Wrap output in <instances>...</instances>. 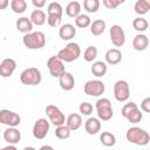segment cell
<instances>
[{
    "instance_id": "b9f144b4",
    "label": "cell",
    "mask_w": 150,
    "mask_h": 150,
    "mask_svg": "<svg viewBox=\"0 0 150 150\" xmlns=\"http://www.w3.org/2000/svg\"><path fill=\"white\" fill-rule=\"evenodd\" d=\"M4 149H12V150H16V146H15V144H8V145H6Z\"/></svg>"
},
{
    "instance_id": "ba28073f",
    "label": "cell",
    "mask_w": 150,
    "mask_h": 150,
    "mask_svg": "<svg viewBox=\"0 0 150 150\" xmlns=\"http://www.w3.org/2000/svg\"><path fill=\"white\" fill-rule=\"evenodd\" d=\"M83 90H84V94H87L88 96L97 97L104 93L105 86L101 80H89L86 82Z\"/></svg>"
},
{
    "instance_id": "83f0119b",
    "label": "cell",
    "mask_w": 150,
    "mask_h": 150,
    "mask_svg": "<svg viewBox=\"0 0 150 150\" xmlns=\"http://www.w3.org/2000/svg\"><path fill=\"white\" fill-rule=\"evenodd\" d=\"M100 141L104 146H112L116 144V137L109 131H103L100 135Z\"/></svg>"
},
{
    "instance_id": "e0dca14e",
    "label": "cell",
    "mask_w": 150,
    "mask_h": 150,
    "mask_svg": "<svg viewBox=\"0 0 150 150\" xmlns=\"http://www.w3.org/2000/svg\"><path fill=\"white\" fill-rule=\"evenodd\" d=\"M59 84H60V87H61L63 90L69 91V90H71V89L74 88V86H75V79H74V76H73L70 73L64 71V73L59 77Z\"/></svg>"
},
{
    "instance_id": "d590c367",
    "label": "cell",
    "mask_w": 150,
    "mask_h": 150,
    "mask_svg": "<svg viewBox=\"0 0 150 150\" xmlns=\"http://www.w3.org/2000/svg\"><path fill=\"white\" fill-rule=\"evenodd\" d=\"M79 110H80V112H81L82 115L89 116V115L93 112L94 107H93V104L89 103V102H82V103L80 104V107H79Z\"/></svg>"
},
{
    "instance_id": "74e56055",
    "label": "cell",
    "mask_w": 150,
    "mask_h": 150,
    "mask_svg": "<svg viewBox=\"0 0 150 150\" xmlns=\"http://www.w3.org/2000/svg\"><path fill=\"white\" fill-rule=\"evenodd\" d=\"M103 5L109 9H115L120 6L117 0H103Z\"/></svg>"
},
{
    "instance_id": "30bf717a",
    "label": "cell",
    "mask_w": 150,
    "mask_h": 150,
    "mask_svg": "<svg viewBox=\"0 0 150 150\" xmlns=\"http://www.w3.org/2000/svg\"><path fill=\"white\" fill-rule=\"evenodd\" d=\"M45 111H46L47 116L49 117V122H50L53 125L57 127V125L64 124V122H66V117H64L63 112H62L56 105L49 104V105L46 107Z\"/></svg>"
},
{
    "instance_id": "ee69618b",
    "label": "cell",
    "mask_w": 150,
    "mask_h": 150,
    "mask_svg": "<svg viewBox=\"0 0 150 150\" xmlns=\"http://www.w3.org/2000/svg\"><path fill=\"white\" fill-rule=\"evenodd\" d=\"M117 1H118V4H120V5H121V4H124V2H125V0H117Z\"/></svg>"
},
{
    "instance_id": "8d00e7d4",
    "label": "cell",
    "mask_w": 150,
    "mask_h": 150,
    "mask_svg": "<svg viewBox=\"0 0 150 150\" xmlns=\"http://www.w3.org/2000/svg\"><path fill=\"white\" fill-rule=\"evenodd\" d=\"M135 108H137V104L135 103V102H129V103H125L123 107H122V110H121V115L123 116V117H125L132 109H135Z\"/></svg>"
},
{
    "instance_id": "7c38bea8",
    "label": "cell",
    "mask_w": 150,
    "mask_h": 150,
    "mask_svg": "<svg viewBox=\"0 0 150 150\" xmlns=\"http://www.w3.org/2000/svg\"><path fill=\"white\" fill-rule=\"evenodd\" d=\"M109 35L115 47H122L125 43V33L120 25H112L109 29Z\"/></svg>"
},
{
    "instance_id": "3957f363",
    "label": "cell",
    "mask_w": 150,
    "mask_h": 150,
    "mask_svg": "<svg viewBox=\"0 0 150 150\" xmlns=\"http://www.w3.org/2000/svg\"><path fill=\"white\" fill-rule=\"evenodd\" d=\"M81 55V48L79 46V43L76 42H69L64 48H62L59 54L56 55L60 60H62L63 62H73L75 60H77Z\"/></svg>"
},
{
    "instance_id": "2e32d148",
    "label": "cell",
    "mask_w": 150,
    "mask_h": 150,
    "mask_svg": "<svg viewBox=\"0 0 150 150\" xmlns=\"http://www.w3.org/2000/svg\"><path fill=\"white\" fill-rule=\"evenodd\" d=\"M75 35H76V28L71 23H64L59 28V36L63 41L71 40L73 38H75Z\"/></svg>"
},
{
    "instance_id": "4fadbf2b",
    "label": "cell",
    "mask_w": 150,
    "mask_h": 150,
    "mask_svg": "<svg viewBox=\"0 0 150 150\" xmlns=\"http://www.w3.org/2000/svg\"><path fill=\"white\" fill-rule=\"evenodd\" d=\"M49 131V122L46 118H39L33 125V136L36 139H43Z\"/></svg>"
},
{
    "instance_id": "52a82bcc",
    "label": "cell",
    "mask_w": 150,
    "mask_h": 150,
    "mask_svg": "<svg viewBox=\"0 0 150 150\" xmlns=\"http://www.w3.org/2000/svg\"><path fill=\"white\" fill-rule=\"evenodd\" d=\"M114 97L118 102H125L130 97V88L127 81L118 80L114 84Z\"/></svg>"
},
{
    "instance_id": "277c9868",
    "label": "cell",
    "mask_w": 150,
    "mask_h": 150,
    "mask_svg": "<svg viewBox=\"0 0 150 150\" xmlns=\"http://www.w3.org/2000/svg\"><path fill=\"white\" fill-rule=\"evenodd\" d=\"M47 22L50 27H57L61 23L62 20V14H63V8L61 4L53 1L48 5L47 7Z\"/></svg>"
},
{
    "instance_id": "f1b7e54d",
    "label": "cell",
    "mask_w": 150,
    "mask_h": 150,
    "mask_svg": "<svg viewBox=\"0 0 150 150\" xmlns=\"http://www.w3.org/2000/svg\"><path fill=\"white\" fill-rule=\"evenodd\" d=\"M11 8L14 13L21 14V13L26 12L27 2H26V0H12L11 1Z\"/></svg>"
},
{
    "instance_id": "7402d4cb",
    "label": "cell",
    "mask_w": 150,
    "mask_h": 150,
    "mask_svg": "<svg viewBox=\"0 0 150 150\" xmlns=\"http://www.w3.org/2000/svg\"><path fill=\"white\" fill-rule=\"evenodd\" d=\"M15 26H16V29H18L19 32L26 34V33L32 32L34 25L32 23L30 19H28V18H26V16H22V18H20V19L16 20Z\"/></svg>"
},
{
    "instance_id": "9c48e42d",
    "label": "cell",
    "mask_w": 150,
    "mask_h": 150,
    "mask_svg": "<svg viewBox=\"0 0 150 150\" xmlns=\"http://www.w3.org/2000/svg\"><path fill=\"white\" fill-rule=\"evenodd\" d=\"M47 67H48V70L50 73V75L53 77H60L64 71H66V68H64V62L62 60H60L56 55L54 56H50L47 61Z\"/></svg>"
},
{
    "instance_id": "8fae6325",
    "label": "cell",
    "mask_w": 150,
    "mask_h": 150,
    "mask_svg": "<svg viewBox=\"0 0 150 150\" xmlns=\"http://www.w3.org/2000/svg\"><path fill=\"white\" fill-rule=\"evenodd\" d=\"M21 122V117L19 114L8 110V109H1L0 110V123L7 127H18Z\"/></svg>"
},
{
    "instance_id": "f546056e",
    "label": "cell",
    "mask_w": 150,
    "mask_h": 150,
    "mask_svg": "<svg viewBox=\"0 0 150 150\" xmlns=\"http://www.w3.org/2000/svg\"><path fill=\"white\" fill-rule=\"evenodd\" d=\"M70 132H71V130H70L66 124L57 125L56 129H55V136H56L59 139H67V138H69Z\"/></svg>"
},
{
    "instance_id": "d6986e66",
    "label": "cell",
    "mask_w": 150,
    "mask_h": 150,
    "mask_svg": "<svg viewBox=\"0 0 150 150\" xmlns=\"http://www.w3.org/2000/svg\"><path fill=\"white\" fill-rule=\"evenodd\" d=\"M105 61L108 64L115 66L122 61V53L118 48H111L105 53Z\"/></svg>"
},
{
    "instance_id": "d6a6232c",
    "label": "cell",
    "mask_w": 150,
    "mask_h": 150,
    "mask_svg": "<svg viewBox=\"0 0 150 150\" xmlns=\"http://www.w3.org/2000/svg\"><path fill=\"white\" fill-rule=\"evenodd\" d=\"M74 19H75V25L79 28H87L90 26V22H91L90 18L88 15H84V14H79Z\"/></svg>"
},
{
    "instance_id": "8992f818",
    "label": "cell",
    "mask_w": 150,
    "mask_h": 150,
    "mask_svg": "<svg viewBox=\"0 0 150 150\" xmlns=\"http://www.w3.org/2000/svg\"><path fill=\"white\" fill-rule=\"evenodd\" d=\"M95 108H96L97 116L101 121H109L112 118L114 111H112V105H111V102L109 98L102 97V98L97 100Z\"/></svg>"
},
{
    "instance_id": "ac0fdd59",
    "label": "cell",
    "mask_w": 150,
    "mask_h": 150,
    "mask_svg": "<svg viewBox=\"0 0 150 150\" xmlns=\"http://www.w3.org/2000/svg\"><path fill=\"white\" fill-rule=\"evenodd\" d=\"M86 132L89 135H96L101 130V120L96 117H89L84 123Z\"/></svg>"
},
{
    "instance_id": "44dd1931",
    "label": "cell",
    "mask_w": 150,
    "mask_h": 150,
    "mask_svg": "<svg viewBox=\"0 0 150 150\" xmlns=\"http://www.w3.org/2000/svg\"><path fill=\"white\" fill-rule=\"evenodd\" d=\"M64 123H66V125H67L71 131H75V130L80 129L81 125H82V116H81L80 114L73 112V114H70V115L67 117V120H66Z\"/></svg>"
},
{
    "instance_id": "5bb4252c",
    "label": "cell",
    "mask_w": 150,
    "mask_h": 150,
    "mask_svg": "<svg viewBox=\"0 0 150 150\" xmlns=\"http://www.w3.org/2000/svg\"><path fill=\"white\" fill-rule=\"evenodd\" d=\"M16 69V62L15 60L7 57L4 59L2 62L0 63V76L1 77H11L13 73Z\"/></svg>"
},
{
    "instance_id": "6da1fadb",
    "label": "cell",
    "mask_w": 150,
    "mask_h": 150,
    "mask_svg": "<svg viewBox=\"0 0 150 150\" xmlns=\"http://www.w3.org/2000/svg\"><path fill=\"white\" fill-rule=\"evenodd\" d=\"M127 141L136 144V145H146L150 141V135L148 131H145L144 129L139 128V127H131L127 130L125 134Z\"/></svg>"
},
{
    "instance_id": "ffe728a7",
    "label": "cell",
    "mask_w": 150,
    "mask_h": 150,
    "mask_svg": "<svg viewBox=\"0 0 150 150\" xmlns=\"http://www.w3.org/2000/svg\"><path fill=\"white\" fill-rule=\"evenodd\" d=\"M148 46H149V39L145 34H137L132 39V47H134V49H136L138 52L145 50L148 48Z\"/></svg>"
},
{
    "instance_id": "603a6c76",
    "label": "cell",
    "mask_w": 150,
    "mask_h": 150,
    "mask_svg": "<svg viewBox=\"0 0 150 150\" xmlns=\"http://www.w3.org/2000/svg\"><path fill=\"white\" fill-rule=\"evenodd\" d=\"M30 21L33 25L35 26H42L46 23V20H47V16H46V13L42 11V9H34L30 14Z\"/></svg>"
},
{
    "instance_id": "836d02e7",
    "label": "cell",
    "mask_w": 150,
    "mask_h": 150,
    "mask_svg": "<svg viewBox=\"0 0 150 150\" xmlns=\"http://www.w3.org/2000/svg\"><path fill=\"white\" fill-rule=\"evenodd\" d=\"M125 118H127L130 123H138V122H141V121H142L143 115H142L141 110H139V109H138V107H137V108L132 109V110H131V111L125 116Z\"/></svg>"
},
{
    "instance_id": "1f68e13d",
    "label": "cell",
    "mask_w": 150,
    "mask_h": 150,
    "mask_svg": "<svg viewBox=\"0 0 150 150\" xmlns=\"http://www.w3.org/2000/svg\"><path fill=\"white\" fill-rule=\"evenodd\" d=\"M83 7L88 13H96L100 9V0H83Z\"/></svg>"
},
{
    "instance_id": "e575fe53",
    "label": "cell",
    "mask_w": 150,
    "mask_h": 150,
    "mask_svg": "<svg viewBox=\"0 0 150 150\" xmlns=\"http://www.w3.org/2000/svg\"><path fill=\"white\" fill-rule=\"evenodd\" d=\"M97 56V48L95 46H88L84 50L83 54V59L87 62H93Z\"/></svg>"
},
{
    "instance_id": "9a60e30c",
    "label": "cell",
    "mask_w": 150,
    "mask_h": 150,
    "mask_svg": "<svg viewBox=\"0 0 150 150\" xmlns=\"http://www.w3.org/2000/svg\"><path fill=\"white\" fill-rule=\"evenodd\" d=\"M4 139L8 144H16L21 139V132L16 129V127H8L4 131Z\"/></svg>"
},
{
    "instance_id": "4dcf8cb0",
    "label": "cell",
    "mask_w": 150,
    "mask_h": 150,
    "mask_svg": "<svg viewBox=\"0 0 150 150\" xmlns=\"http://www.w3.org/2000/svg\"><path fill=\"white\" fill-rule=\"evenodd\" d=\"M132 27L137 30V32H145L149 27V22L146 21V19L142 18V16H138L136 19H134L132 21Z\"/></svg>"
},
{
    "instance_id": "d4e9b609",
    "label": "cell",
    "mask_w": 150,
    "mask_h": 150,
    "mask_svg": "<svg viewBox=\"0 0 150 150\" xmlns=\"http://www.w3.org/2000/svg\"><path fill=\"white\" fill-rule=\"evenodd\" d=\"M90 70H91L93 75H95L97 77H101V76L105 75V73L108 70V67H107V64L103 61H96V62L93 63Z\"/></svg>"
},
{
    "instance_id": "484cf974",
    "label": "cell",
    "mask_w": 150,
    "mask_h": 150,
    "mask_svg": "<svg viewBox=\"0 0 150 150\" xmlns=\"http://www.w3.org/2000/svg\"><path fill=\"white\" fill-rule=\"evenodd\" d=\"M81 12V5L79 1H70L67 6H66V14L69 18H76Z\"/></svg>"
},
{
    "instance_id": "cb8c5ba5",
    "label": "cell",
    "mask_w": 150,
    "mask_h": 150,
    "mask_svg": "<svg viewBox=\"0 0 150 150\" xmlns=\"http://www.w3.org/2000/svg\"><path fill=\"white\" fill-rule=\"evenodd\" d=\"M105 27H107V23L104 20H101V19H97L93 22H90V33L95 36L97 35H101L104 33L105 30Z\"/></svg>"
},
{
    "instance_id": "5b68a950",
    "label": "cell",
    "mask_w": 150,
    "mask_h": 150,
    "mask_svg": "<svg viewBox=\"0 0 150 150\" xmlns=\"http://www.w3.org/2000/svg\"><path fill=\"white\" fill-rule=\"evenodd\" d=\"M42 80V75L40 69L35 67H29L26 68L21 74H20V81L25 86H38L40 84Z\"/></svg>"
},
{
    "instance_id": "7bdbcfd3",
    "label": "cell",
    "mask_w": 150,
    "mask_h": 150,
    "mask_svg": "<svg viewBox=\"0 0 150 150\" xmlns=\"http://www.w3.org/2000/svg\"><path fill=\"white\" fill-rule=\"evenodd\" d=\"M45 149H50V150H53V146H49V145H43V146H41V148H40V150H45Z\"/></svg>"
},
{
    "instance_id": "7a4b0ae2",
    "label": "cell",
    "mask_w": 150,
    "mask_h": 150,
    "mask_svg": "<svg viewBox=\"0 0 150 150\" xmlns=\"http://www.w3.org/2000/svg\"><path fill=\"white\" fill-rule=\"evenodd\" d=\"M22 42L28 49H41L46 45V35L40 30L29 32L23 35Z\"/></svg>"
},
{
    "instance_id": "4316f807",
    "label": "cell",
    "mask_w": 150,
    "mask_h": 150,
    "mask_svg": "<svg viewBox=\"0 0 150 150\" xmlns=\"http://www.w3.org/2000/svg\"><path fill=\"white\" fill-rule=\"evenodd\" d=\"M135 12L138 15H144L150 9V0H137L134 6Z\"/></svg>"
},
{
    "instance_id": "ab89813d",
    "label": "cell",
    "mask_w": 150,
    "mask_h": 150,
    "mask_svg": "<svg viewBox=\"0 0 150 150\" xmlns=\"http://www.w3.org/2000/svg\"><path fill=\"white\" fill-rule=\"evenodd\" d=\"M32 4L34 5V7H35V8L41 9V8L46 5V0H32Z\"/></svg>"
},
{
    "instance_id": "f35d334b",
    "label": "cell",
    "mask_w": 150,
    "mask_h": 150,
    "mask_svg": "<svg viewBox=\"0 0 150 150\" xmlns=\"http://www.w3.org/2000/svg\"><path fill=\"white\" fill-rule=\"evenodd\" d=\"M141 109L144 112H150V97H145L141 102Z\"/></svg>"
},
{
    "instance_id": "60d3db41",
    "label": "cell",
    "mask_w": 150,
    "mask_h": 150,
    "mask_svg": "<svg viewBox=\"0 0 150 150\" xmlns=\"http://www.w3.org/2000/svg\"><path fill=\"white\" fill-rule=\"evenodd\" d=\"M9 6V0H0V9H6Z\"/></svg>"
}]
</instances>
